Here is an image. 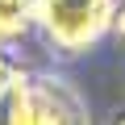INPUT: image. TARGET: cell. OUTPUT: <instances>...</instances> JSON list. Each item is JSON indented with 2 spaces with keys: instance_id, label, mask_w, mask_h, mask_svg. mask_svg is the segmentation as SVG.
<instances>
[{
  "instance_id": "1",
  "label": "cell",
  "mask_w": 125,
  "mask_h": 125,
  "mask_svg": "<svg viewBox=\"0 0 125 125\" xmlns=\"http://www.w3.org/2000/svg\"><path fill=\"white\" fill-rule=\"evenodd\" d=\"M117 0H33L46 38L62 50H83L113 25Z\"/></svg>"
},
{
  "instance_id": "2",
  "label": "cell",
  "mask_w": 125,
  "mask_h": 125,
  "mask_svg": "<svg viewBox=\"0 0 125 125\" xmlns=\"http://www.w3.org/2000/svg\"><path fill=\"white\" fill-rule=\"evenodd\" d=\"M33 13V0H0V33H21Z\"/></svg>"
},
{
  "instance_id": "3",
  "label": "cell",
  "mask_w": 125,
  "mask_h": 125,
  "mask_svg": "<svg viewBox=\"0 0 125 125\" xmlns=\"http://www.w3.org/2000/svg\"><path fill=\"white\" fill-rule=\"evenodd\" d=\"M113 29H117V38L125 42V0H117V9H113Z\"/></svg>"
},
{
  "instance_id": "4",
  "label": "cell",
  "mask_w": 125,
  "mask_h": 125,
  "mask_svg": "<svg viewBox=\"0 0 125 125\" xmlns=\"http://www.w3.org/2000/svg\"><path fill=\"white\" fill-rule=\"evenodd\" d=\"M4 88H13V67H9V58L0 54V92Z\"/></svg>"
},
{
  "instance_id": "5",
  "label": "cell",
  "mask_w": 125,
  "mask_h": 125,
  "mask_svg": "<svg viewBox=\"0 0 125 125\" xmlns=\"http://www.w3.org/2000/svg\"><path fill=\"white\" fill-rule=\"evenodd\" d=\"M117 125H125V113H121V117H117Z\"/></svg>"
}]
</instances>
